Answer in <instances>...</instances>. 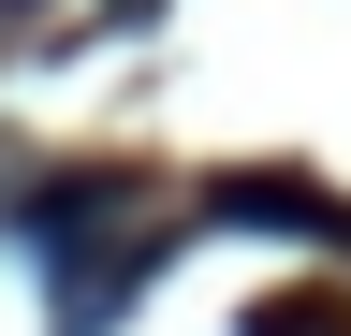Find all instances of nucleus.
<instances>
[{"mask_svg": "<svg viewBox=\"0 0 351 336\" xmlns=\"http://www.w3.org/2000/svg\"><path fill=\"white\" fill-rule=\"evenodd\" d=\"M15 234L44 248V278H59V336H103V322L132 307V278L176 248L161 190H132V176H59V190H29Z\"/></svg>", "mask_w": 351, "mask_h": 336, "instance_id": "f257e3e1", "label": "nucleus"}, {"mask_svg": "<svg viewBox=\"0 0 351 336\" xmlns=\"http://www.w3.org/2000/svg\"><path fill=\"white\" fill-rule=\"evenodd\" d=\"M219 205H234V220H278V234H351L337 205H322V190H293V176H234Z\"/></svg>", "mask_w": 351, "mask_h": 336, "instance_id": "f03ea898", "label": "nucleus"}]
</instances>
